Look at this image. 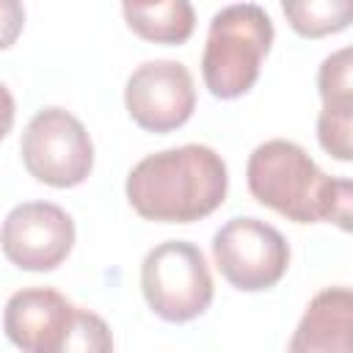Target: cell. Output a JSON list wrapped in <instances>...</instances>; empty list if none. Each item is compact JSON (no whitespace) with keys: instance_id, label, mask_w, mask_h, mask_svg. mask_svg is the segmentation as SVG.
Here are the masks:
<instances>
[{"instance_id":"11","label":"cell","mask_w":353,"mask_h":353,"mask_svg":"<svg viewBox=\"0 0 353 353\" xmlns=\"http://www.w3.org/2000/svg\"><path fill=\"white\" fill-rule=\"evenodd\" d=\"M127 28L154 44H185L196 28L190 0H160L143 8H124Z\"/></svg>"},{"instance_id":"17","label":"cell","mask_w":353,"mask_h":353,"mask_svg":"<svg viewBox=\"0 0 353 353\" xmlns=\"http://www.w3.org/2000/svg\"><path fill=\"white\" fill-rule=\"evenodd\" d=\"M14 116H17V102H14L11 91L0 83V141L11 132V127H14Z\"/></svg>"},{"instance_id":"18","label":"cell","mask_w":353,"mask_h":353,"mask_svg":"<svg viewBox=\"0 0 353 353\" xmlns=\"http://www.w3.org/2000/svg\"><path fill=\"white\" fill-rule=\"evenodd\" d=\"M152 3H160V0H121V11L124 8H143V6H152Z\"/></svg>"},{"instance_id":"8","label":"cell","mask_w":353,"mask_h":353,"mask_svg":"<svg viewBox=\"0 0 353 353\" xmlns=\"http://www.w3.org/2000/svg\"><path fill=\"white\" fill-rule=\"evenodd\" d=\"M130 119L146 132H174L196 110L193 74L179 61H146L124 85Z\"/></svg>"},{"instance_id":"5","label":"cell","mask_w":353,"mask_h":353,"mask_svg":"<svg viewBox=\"0 0 353 353\" xmlns=\"http://www.w3.org/2000/svg\"><path fill=\"white\" fill-rule=\"evenodd\" d=\"M22 163L36 182L74 188L94 168V143L85 124L63 108H41L19 141Z\"/></svg>"},{"instance_id":"14","label":"cell","mask_w":353,"mask_h":353,"mask_svg":"<svg viewBox=\"0 0 353 353\" xmlns=\"http://www.w3.org/2000/svg\"><path fill=\"white\" fill-rule=\"evenodd\" d=\"M350 132H353V108H323L320 110V116H317V141L331 157H336L342 163L353 160Z\"/></svg>"},{"instance_id":"9","label":"cell","mask_w":353,"mask_h":353,"mask_svg":"<svg viewBox=\"0 0 353 353\" xmlns=\"http://www.w3.org/2000/svg\"><path fill=\"white\" fill-rule=\"evenodd\" d=\"M77 306L52 287L17 290L3 309V331L25 353H66Z\"/></svg>"},{"instance_id":"10","label":"cell","mask_w":353,"mask_h":353,"mask_svg":"<svg viewBox=\"0 0 353 353\" xmlns=\"http://www.w3.org/2000/svg\"><path fill=\"white\" fill-rule=\"evenodd\" d=\"M290 353H350L353 350V292L347 287L320 290L292 339Z\"/></svg>"},{"instance_id":"1","label":"cell","mask_w":353,"mask_h":353,"mask_svg":"<svg viewBox=\"0 0 353 353\" xmlns=\"http://www.w3.org/2000/svg\"><path fill=\"white\" fill-rule=\"evenodd\" d=\"M229 190L223 157L207 143H185L138 160L124 182L130 207L157 223H193L212 215Z\"/></svg>"},{"instance_id":"3","label":"cell","mask_w":353,"mask_h":353,"mask_svg":"<svg viewBox=\"0 0 353 353\" xmlns=\"http://www.w3.org/2000/svg\"><path fill=\"white\" fill-rule=\"evenodd\" d=\"M273 36V19L256 3H234L215 11L201 52V77L210 94L218 99L248 94L259 80Z\"/></svg>"},{"instance_id":"4","label":"cell","mask_w":353,"mask_h":353,"mask_svg":"<svg viewBox=\"0 0 353 353\" xmlns=\"http://www.w3.org/2000/svg\"><path fill=\"white\" fill-rule=\"evenodd\" d=\"M141 292L149 309L165 323L201 317L215 295L210 265L196 243L165 240L141 262Z\"/></svg>"},{"instance_id":"2","label":"cell","mask_w":353,"mask_h":353,"mask_svg":"<svg viewBox=\"0 0 353 353\" xmlns=\"http://www.w3.org/2000/svg\"><path fill=\"white\" fill-rule=\"evenodd\" d=\"M251 196L295 223H336L350 229L353 182L328 176L295 141L273 138L259 143L245 163Z\"/></svg>"},{"instance_id":"12","label":"cell","mask_w":353,"mask_h":353,"mask_svg":"<svg viewBox=\"0 0 353 353\" xmlns=\"http://www.w3.org/2000/svg\"><path fill=\"white\" fill-rule=\"evenodd\" d=\"M290 28L303 39L339 33L353 19V0H281Z\"/></svg>"},{"instance_id":"7","label":"cell","mask_w":353,"mask_h":353,"mask_svg":"<svg viewBox=\"0 0 353 353\" xmlns=\"http://www.w3.org/2000/svg\"><path fill=\"white\" fill-rule=\"evenodd\" d=\"M0 248L19 270H55L74 248V221L52 201H22L0 223Z\"/></svg>"},{"instance_id":"15","label":"cell","mask_w":353,"mask_h":353,"mask_svg":"<svg viewBox=\"0 0 353 353\" xmlns=\"http://www.w3.org/2000/svg\"><path fill=\"white\" fill-rule=\"evenodd\" d=\"M113 347V336H110V328L108 323L88 312V309H80L74 312V325H72V334H69V342H66V353L69 350H80V353H108Z\"/></svg>"},{"instance_id":"13","label":"cell","mask_w":353,"mask_h":353,"mask_svg":"<svg viewBox=\"0 0 353 353\" xmlns=\"http://www.w3.org/2000/svg\"><path fill=\"white\" fill-rule=\"evenodd\" d=\"M317 91L323 108H353V50L331 52L317 69Z\"/></svg>"},{"instance_id":"6","label":"cell","mask_w":353,"mask_h":353,"mask_svg":"<svg viewBox=\"0 0 353 353\" xmlns=\"http://www.w3.org/2000/svg\"><path fill=\"white\" fill-rule=\"evenodd\" d=\"M212 259L234 290L262 292L284 279L290 268V243L276 226L251 215H237L212 234Z\"/></svg>"},{"instance_id":"16","label":"cell","mask_w":353,"mask_h":353,"mask_svg":"<svg viewBox=\"0 0 353 353\" xmlns=\"http://www.w3.org/2000/svg\"><path fill=\"white\" fill-rule=\"evenodd\" d=\"M25 28V6L22 0H0V50L17 44Z\"/></svg>"}]
</instances>
